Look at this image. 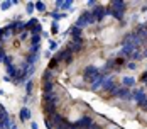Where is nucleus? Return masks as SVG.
<instances>
[{"mask_svg": "<svg viewBox=\"0 0 147 129\" xmlns=\"http://www.w3.org/2000/svg\"><path fill=\"white\" fill-rule=\"evenodd\" d=\"M123 82H125V85H132V83H134V80H132V78H125Z\"/></svg>", "mask_w": 147, "mask_h": 129, "instance_id": "f257e3e1", "label": "nucleus"}]
</instances>
